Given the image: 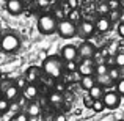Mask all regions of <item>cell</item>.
Returning <instances> with one entry per match:
<instances>
[{"instance_id": "1", "label": "cell", "mask_w": 124, "mask_h": 121, "mask_svg": "<svg viewBox=\"0 0 124 121\" xmlns=\"http://www.w3.org/2000/svg\"><path fill=\"white\" fill-rule=\"evenodd\" d=\"M42 71L50 79H55V80L61 79V76L64 73L63 58L58 57V55H50V57L44 58V61H42Z\"/></svg>"}, {"instance_id": "2", "label": "cell", "mask_w": 124, "mask_h": 121, "mask_svg": "<svg viewBox=\"0 0 124 121\" xmlns=\"http://www.w3.org/2000/svg\"><path fill=\"white\" fill-rule=\"evenodd\" d=\"M57 24L58 21L52 14H42L38 19V30L42 35H54L57 32Z\"/></svg>"}, {"instance_id": "3", "label": "cell", "mask_w": 124, "mask_h": 121, "mask_svg": "<svg viewBox=\"0 0 124 121\" xmlns=\"http://www.w3.org/2000/svg\"><path fill=\"white\" fill-rule=\"evenodd\" d=\"M19 46H21V41H19V38L16 36V35H13V33L3 35L2 40H0V47H2V50L6 52V54L17 52Z\"/></svg>"}, {"instance_id": "4", "label": "cell", "mask_w": 124, "mask_h": 121, "mask_svg": "<svg viewBox=\"0 0 124 121\" xmlns=\"http://www.w3.org/2000/svg\"><path fill=\"white\" fill-rule=\"evenodd\" d=\"M57 32L61 38H72L77 33V27L74 22H71L69 19H63V21H58L57 24Z\"/></svg>"}, {"instance_id": "5", "label": "cell", "mask_w": 124, "mask_h": 121, "mask_svg": "<svg viewBox=\"0 0 124 121\" xmlns=\"http://www.w3.org/2000/svg\"><path fill=\"white\" fill-rule=\"evenodd\" d=\"M102 102L105 105V109H110V110H115L119 107L121 104V96H119L116 91H105L102 96Z\"/></svg>"}, {"instance_id": "6", "label": "cell", "mask_w": 124, "mask_h": 121, "mask_svg": "<svg viewBox=\"0 0 124 121\" xmlns=\"http://www.w3.org/2000/svg\"><path fill=\"white\" fill-rule=\"evenodd\" d=\"M77 54H79V57H82L83 60H91V58L96 55V47H94L93 42L83 41L82 44L77 47Z\"/></svg>"}, {"instance_id": "7", "label": "cell", "mask_w": 124, "mask_h": 121, "mask_svg": "<svg viewBox=\"0 0 124 121\" xmlns=\"http://www.w3.org/2000/svg\"><path fill=\"white\" fill-rule=\"evenodd\" d=\"M76 27H77V35H80L82 38H90L91 35L96 32L94 22H91V21H85V19H82V21H80L79 24L76 25Z\"/></svg>"}, {"instance_id": "8", "label": "cell", "mask_w": 124, "mask_h": 121, "mask_svg": "<svg viewBox=\"0 0 124 121\" xmlns=\"http://www.w3.org/2000/svg\"><path fill=\"white\" fill-rule=\"evenodd\" d=\"M79 57L77 54V47L72 44H66L61 47V58L64 61H76V58Z\"/></svg>"}, {"instance_id": "9", "label": "cell", "mask_w": 124, "mask_h": 121, "mask_svg": "<svg viewBox=\"0 0 124 121\" xmlns=\"http://www.w3.org/2000/svg\"><path fill=\"white\" fill-rule=\"evenodd\" d=\"M94 68H96V65H94L93 60H83L82 63L77 66V71H79L80 76H93L94 74Z\"/></svg>"}, {"instance_id": "10", "label": "cell", "mask_w": 124, "mask_h": 121, "mask_svg": "<svg viewBox=\"0 0 124 121\" xmlns=\"http://www.w3.org/2000/svg\"><path fill=\"white\" fill-rule=\"evenodd\" d=\"M6 9L13 16H19L24 9V3L22 0H6Z\"/></svg>"}, {"instance_id": "11", "label": "cell", "mask_w": 124, "mask_h": 121, "mask_svg": "<svg viewBox=\"0 0 124 121\" xmlns=\"http://www.w3.org/2000/svg\"><path fill=\"white\" fill-rule=\"evenodd\" d=\"M94 27H96V30L99 32V33H105V32H108L110 28H112V22H110V19L107 17V16H101V17H97V21L94 22Z\"/></svg>"}, {"instance_id": "12", "label": "cell", "mask_w": 124, "mask_h": 121, "mask_svg": "<svg viewBox=\"0 0 124 121\" xmlns=\"http://www.w3.org/2000/svg\"><path fill=\"white\" fill-rule=\"evenodd\" d=\"M25 82L28 83H36L38 79H39V69H38L36 66H30L27 71H25V76H24Z\"/></svg>"}, {"instance_id": "13", "label": "cell", "mask_w": 124, "mask_h": 121, "mask_svg": "<svg viewBox=\"0 0 124 121\" xmlns=\"http://www.w3.org/2000/svg\"><path fill=\"white\" fill-rule=\"evenodd\" d=\"M25 113L28 115V118H30V116H39L41 115V104L36 102V101L30 102L28 107H27V110H25Z\"/></svg>"}, {"instance_id": "14", "label": "cell", "mask_w": 124, "mask_h": 121, "mask_svg": "<svg viewBox=\"0 0 124 121\" xmlns=\"http://www.w3.org/2000/svg\"><path fill=\"white\" fill-rule=\"evenodd\" d=\"M17 96H19V88L16 87V85H9L8 88H5V99L8 101H16L17 99Z\"/></svg>"}, {"instance_id": "15", "label": "cell", "mask_w": 124, "mask_h": 121, "mask_svg": "<svg viewBox=\"0 0 124 121\" xmlns=\"http://www.w3.org/2000/svg\"><path fill=\"white\" fill-rule=\"evenodd\" d=\"M94 85H96V79H94L93 76H83V77H80V87H82L83 90L90 91Z\"/></svg>"}, {"instance_id": "16", "label": "cell", "mask_w": 124, "mask_h": 121, "mask_svg": "<svg viewBox=\"0 0 124 121\" xmlns=\"http://www.w3.org/2000/svg\"><path fill=\"white\" fill-rule=\"evenodd\" d=\"M24 94L27 99H35L38 96V87L35 83H28L27 87L24 88Z\"/></svg>"}, {"instance_id": "17", "label": "cell", "mask_w": 124, "mask_h": 121, "mask_svg": "<svg viewBox=\"0 0 124 121\" xmlns=\"http://www.w3.org/2000/svg\"><path fill=\"white\" fill-rule=\"evenodd\" d=\"M88 94H90V97H91V99H94V101H96V99H102L104 88L101 87V85H94V87L88 91Z\"/></svg>"}, {"instance_id": "18", "label": "cell", "mask_w": 124, "mask_h": 121, "mask_svg": "<svg viewBox=\"0 0 124 121\" xmlns=\"http://www.w3.org/2000/svg\"><path fill=\"white\" fill-rule=\"evenodd\" d=\"M63 101H64L63 93H57V91H54V93L49 94V102L54 104V105H60V104L63 102Z\"/></svg>"}, {"instance_id": "19", "label": "cell", "mask_w": 124, "mask_h": 121, "mask_svg": "<svg viewBox=\"0 0 124 121\" xmlns=\"http://www.w3.org/2000/svg\"><path fill=\"white\" fill-rule=\"evenodd\" d=\"M107 76L110 77V80L112 82H118L119 79H121V73H119V68H116V66H112V68H108V73H107Z\"/></svg>"}, {"instance_id": "20", "label": "cell", "mask_w": 124, "mask_h": 121, "mask_svg": "<svg viewBox=\"0 0 124 121\" xmlns=\"http://www.w3.org/2000/svg\"><path fill=\"white\" fill-rule=\"evenodd\" d=\"M107 54H108V57H115V55L116 54H118V42H116V41H113V42H110V44L108 46H107Z\"/></svg>"}, {"instance_id": "21", "label": "cell", "mask_w": 124, "mask_h": 121, "mask_svg": "<svg viewBox=\"0 0 124 121\" xmlns=\"http://www.w3.org/2000/svg\"><path fill=\"white\" fill-rule=\"evenodd\" d=\"M113 61H115L116 68H124V52H118L113 57Z\"/></svg>"}, {"instance_id": "22", "label": "cell", "mask_w": 124, "mask_h": 121, "mask_svg": "<svg viewBox=\"0 0 124 121\" xmlns=\"http://www.w3.org/2000/svg\"><path fill=\"white\" fill-rule=\"evenodd\" d=\"M94 73H96V76H105L107 73H108V66L107 65H96V68H94Z\"/></svg>"}, {"instance_id": "23", "label": "cell", "mask_w": 124, "mask_h": 121, "mask_svg": "<svg viewBox=\"0 0 124 121\" xmlns=\"http://www.w3.org/2000/svg\"><path fill=\"white\" fill-rule=\"evenodd\" d=\"M91 109H93L96 113H101L104 109H105V105H104L102 99H96V101H93V107H91Z\"/></svg>"}, {"instance_id": "24", "label": "cell", "mask_w": 124, "mask_h": 121, "mask_svg": "<svg viewBox=\"0 0 124 121\" xmlns=\"http://www.w3.org/2000/svg\"><path fill=\"white\" fill-rule=\"evenodd\" d=\"M107 17L110 19V22H116L119 17H121V13H119V9H112V11H108V14H107Z\"/></svg>"}, {"instance_id": "25", "label": "cell", "mask_w": 124, "mask_h": 121, "mask_svg": "<svg viewBox=\"0 0 124 121\" xmlns=\"http://www.w3.org/2000/svg\"><path fill=\"white\" fill-rule=\"evenodd\" d=\"M108 11H110V8H108V5H107V2H101L99 6H97V13H99L101 16H107Z\"/></svg>"}, {"instance_id": "26", "label": "cell", "mask_w": 124, "mask_h": 121, "mask_svg": "<svg viewBox=\"0 0 124 121\" xmlns=\"http://www.w3.org/2000/svg\"><path fill=\"white\" fill-rule=\"evenodd\" d=\"M115 91H116V93H118L121 97H124V77L116 82V85H115Z\"/></svg>"}, {"instance_id": "27", "label": "cell", "mask_w": 124, "mask_h": 121, "mask_svg": "<svg viewBox=\"0 0 124 121\" xmlns=\"http://www.w3.org/2000/svg\"><path fill=\"white\" fill-rule=\"evenodd\" d=\"M69 21L74 22L76 25L80 22V14H79V11H77V9H72V11L69 13Z\"/></svg>"}, {"instance_id": "28", "label": "cell", "mask_w": 124, "mask_h": 121, "mask_svg": "<svg viewBox=\"0 0 124 121\" xmlns=\"http://www.w3.org/2000/svg\"><path fill=\"white\" fill-rule=\"evenodd\" d=\"M9 121H30V118H28V115L27 113H24V112H19L16 116H13Z\"/></svg>"}, {"instance_id": "29", "label": "cell", "mask_w": 124, "mask_h": 121, "mask_svg": "<svg viewBox=\"0 0 124 121\" xmlns=\"http://www.w3.org/2000/svg\"><path fill=\"white\" fill-rule=\"evenodd\" d=\"M64 69H66L68 73H76V71H77L76 61H66V63H64Z\"/></svg>"}, {"instance_id": "30", "label": "cell", "mask_w": 124, "mask_h": 121, "mask_svg": "<svg viewBox=\"0 0 124 121\" xmlns=\"http://www.w3.org/2000/svg\"><path fill=\"white\" fill-rule=\"evenodd\" d=\"M107 5H108L110 11H112V9H119L121 3H119V0H107Z\"/></svg>"}, {"instance_id": "31", "label": "cell", "mask_w": 124, "mask_h": 121, "mask_svg": "<svg viewBox=\"0 0 124 121\" xmlns=\"http://www.w3.org/2000/svg\"><path fill=\"white\" fill-rule=\"evenodd\" d=\"M9 109V102L3 97V99H0V113H5L6 110Z\"/></svg>"}, {"instance_id": "32", "label": "cell", "mask_w": 124, "mask_h": 121, "mask_svg": "<svg viewBox=\"0 0 124 121\" xmlns=\"http://www.w3.org/2000/svg\"><path fill=\"white\" fill-rule=\"evenodd\" d=\"M93 101H94V99H91L90 94L86 93V94L83 96V105L86 107V109H91V107H93Z\"/></svg>"}, {"instance_id": "33", "label": "cell", "mask_w": 124, "mask_h": 121, "mask_svg": "<svg viewBox=\"0 0 124 121\" xmlns=\"http://www.w3.org/2000/svg\"><path fill=\"white\" fill-rule=\"evenodd\" d=\"M97 82H99V83H102V85H105V83H112V80H110V77L107 76H97V79H96Z\"/></svg>"}, {"instance_id": "34", "label": "cell", "mask_w": 124, "mask_h": 121, "mask_svg": "<svg viewBox=\"0 0 124 121\" xmlns=\"http://www.w3.org/2000/svg\"><path fill=\"white\" fill-rule=\"evenodd\" d=\"M16 87H17L19 90H21V88H25V87H27V82H25L24 77H19V79H17V82H16Z\"/></svg>"}, {"instance_id": "35", "label": "cell", "mask_w": 124, "mask_h": 121, "mask_svg": "<svg viewBox=\"0 0 124 121\" xmlns=\"http://www.w3.org/2000/svg\"><path fill=\"white\" fill-rule=\"evenodd\" d=\"M55 91H57V93H63L64 91V83L63 82H57V83H55Z\"/></svg>"}, {"instance_id": "36", "label": "cell", "mask_w": 124, "mask_h": 121, "mask_svg": "<svg viewBox=\"0 0 124 121\" xmlns=\"http://www.w3.org/2000/svg\"><path fill=\"white\" fill-rule=\"evenodd\" d=\"M118 35L121 38H124V22H119L118 24Z\"/></svg>"}, {"instance_id": "37", "label": "cell", "mask_w": 124, "mask_h": 121, "mask_svg": "<svg viewBox=\"0 0 124 121\" xmlns=\"http://www.w3.org/2000/svg\"><path fill=\"white\" fill-rule=\"evenodd\" d=\"M68 5H69L72 9H77V6H79V0H68Z\"/></svg>"}, {"instance_id": "38", "label": "cell", "mask_w": 124, "mask_h": 121, "mask_svg": "<svg viewBox=\"0 0 124 121\" xmlns=\"http://www.w3.org/2000/svg\"><path fill=\"white\" fill-rule=\"evenodd\" d=\"M55 121H66V116H64L63 113H60V115L55 116Z\"/></svg>"}, {"instance_id": "39", "label": "cell", "mask_w": 124, "mask_h": 121, "mask_svg": "<svg viewBox=\"0 0 124 121\" xmlns=\"http://www.w3.org/2000/svg\"><path fill=\"white\" fill-rule=\"evenodd\" d=\"M119 121H124V120H119Z\"/></svg>"}]
</instances>
